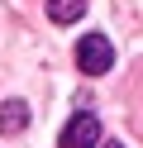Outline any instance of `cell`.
Segmentation results:
<instances>
[{
  "label": "cell",
  "instance_id": "2",
  "mask_svg": "<svg viewBox=\"0 0 143 148\" xmlns=\"http://www.w3.org/2000/svg\"><path fill=\"white\" fill-rule=\"evenodd\" d=\"M95 143H100V119L91 110H76L57 134V148H95Z\"/></svg>",
  "mask_w": 143,
  "mask_h": 148
},
{
  "label": "cell",
  "instance_id": "1",
  "mask_svg": "<svg viewBox=\"0 0 143 148\" xmlns=\"http://www.w3.org/2000/svg\"><path fill=\"white\" fill-rule=\"evenodd\" d=\"M76 67H81L86 77H105V72L114 67V43L105 38V34H86V38L76 43Z\"/></svg>",
  "mask_w": 143,
  "mask_h": 148
},
{
  "label": "cell",
  "instance_id": "4",
  "mask_svg": "<svg viewBox=\"0 0 143 148\" xmlns=\"http://www.w3.org/2000/svg\"><path fill=\"white\" fill-rule=\"evenodd\" d=\"M86 14V0H48V19L53 24H76Z\"/></svg>",
  "mask_w": 143,
  "mask_h": 148
},
{
  "label": "cell",
  "instance_id": "5",
  "mask_svg": "<svg viewBox=\"0 0 143 148\" xmlns=\"http://www.w3.org/2000/svg\"><path fill=\"white\" fill-rule=\"evenodd\" d=\"M105 148H124V143H114V138H110V143H105Z\"/></svg>",
  "mask_w": 143,
  "mask_h": 148
},
{
  "label": "cell",
  "instance_id": "3",
  "mask_svg": "<svg viewBox=\"0 0 143 148\" xmlns=\"http://www.w3.org/2000/svg\"><path fill=\"white\" fill-rule=\"evenodd\" d=\"M24 124H29L24 100H0V134H24Z\"/></svg>",
  "mask_w": 143,
  "mask_h": 148
}]
</instances>
